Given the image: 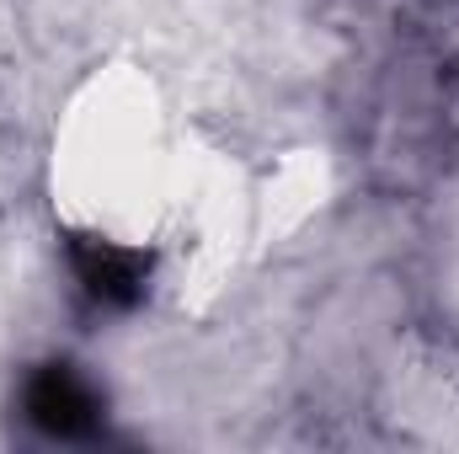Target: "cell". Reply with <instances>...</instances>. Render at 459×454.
Wrapping results in <instances>:
<instances>
[{
	"label": "cell",
	"mask_w": 459,
	"mask_h": 454,
	"mask_svg": "<svg viewBox=\"0 0 459 454\" xmlns=\"http://www.w3.org/2000/svg\"><path fill=\"white\" fill-rule=\"evenodd\" d=\"M27 417L54 439H81L97 428L102 401L70 363H48L27 380Z\"/></svg>",
	"instance_id": "1"
},
{
	"label": "cell",
	"mask_w": 459,
	"mask_h": 454,
	"mask_svg": "<svg viewBox=\"0 0 459 454\" xmlns=\"http://www.w3.org/2000/svg\"><path fill=\"white\" fill-rule=\"evenodd\" d=\"M75 273L108 305H128L144 289V257L113 240H75Z\"/></svg>",
	"instance_id": "2"
}]
</instances>
